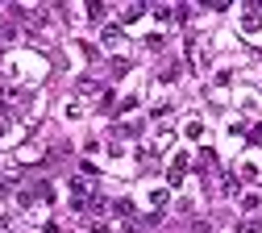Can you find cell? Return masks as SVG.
Returning <instances> with one entry per match:
<instances>
[{"mask_svg": "<svg viewBox=\"0 0 262 233\" xmlns=\"http://www.w3.org/2000/svg\"><path fill=\"white\" fill-rule=\"evenodd\" d=\"M183 171H187V154H179V158L171 162V175H167V179H171V187H179V183H183Z\"/></svg>", "mask_w": 262, "mask_h": 233, "instance_id": "cell-1", "label": "cell"}, {"mask_svg": "<svg viewBox=\"0 0 262 233\" xmlns=\"http://www.w3.org/2000/svg\"><path fill=\"white\" fill-rule=\"evenodd\" d=\"M88 192H92V183L75 175V179H71V196H75V204H83V196H88Z\"/></svg>", "mask_w": 262, "mask_h": 233, "instance_id": "cell-2", "label": "cell"}, {"mask_svg": "<svg viewBox=\"0 0 262 233\" xmlns=\"http://www.w3.org/2000/svg\"><path fill=\"white\" fill-rule=\"evenodd\" d=\"M113 213H117L121 221H129V217H134V204H129V200H117V204H113Z\"/></svg>", "mask_w": 262, "mask_h": 233, "instance_id": "cell-3", "label": "cell"}, {"mask_svg": "<svg viewBox=\"0 0 262 233\" xmlns=\"http://www.w3.org/2000/svg\"><path fill=\"white\" fill-rule=\"evenodd\" d=\"M75 92H79V96H92V92H100V83H96V79H79Z\"/></svg>", "mask_w": 262, "mask_h": 233, "instance_id": "cell-4", "label": "cell"}, {"mask_svg": "<svg viewBox=\"0 0 262 233\" xmlns=\"http://www.w3.org/2000/svg\"><path fill=\"white\" fill-rule=\"evenodd\" d=\"M0 100H5V104H17V100H21V88H0Z\"/></svg>", "mask_w": 262, "mask_h": 233, "instance_id": "cell-5", "label": "cell"}, {"mask_svg": "<svg viewBox=\"0 0 262 233\" xmlns=\"http://www.w3.org/2000/svg\"><path fill=\"white\" fill-rule=\"evenodd\" d=\"M221 192H225V196H237V175H225V179H221Z\"/></svg>", "mask_w": 262, "mask_h": 233, "instance_id": "cell-6", "label": "cell"}, {"mask_svg": "<svg viewBox=\"0 0 262 233\" xmlns=\"http://www.w3.org/2000/svg\"><path fill=\"white\" fill-rule=\"evenodd\" d=\"M104 42H108V46L121 42V25H104Z\"/></svg>", "mask_w": 262, "mask_h": 233, "instance_id": "cell-7", "label": "cell"}, {"mask_svg": "<svg viewBox=\"0 0 262 233\" xmlns=\"http://www.w3.org/2000/svg\"><path fill=\"white\" fill-rule=\"evenodd\" d=\"M104 13H108L104 5H88V21H104Z\"/></svg>", "mask_w": 262, "mask_h": 233, "instance_id": "cell-8", "label": "cell"}, {"mask_svg": "<svg viewBox=\"0 0 262 233\" xmlns=\"http://www.w3.org/2000/svg\"><path fill=\"white\" fill-rule=\"evenodd\" d=\"M142 13H146V5H129V9H125V17H121V21H138V17H142Z\"/></svg>", "mask_w": 262, "mask_h": 233, "instance_id": "cell-9", "label": "cell"}, {"mask_svg": "<svg viewBox=\"0 0 262 233\" xmlns=\"http://www.w3.org/2000/svg\"><path fill=\"white\" fill-rule=\"evenodd\" d=\"M246 138H250V146H258V142H262V121H258V125H254V129L246 133Z\"/></svg>", "mask_w": 262, "mask_h": 233, "instance_id": "cell-10", "label": "cell"}, {"mask_svg": "<svg viewBox=\"0 0 262 233\" xmlns=\"http://www.w3.org/2000/svg\"><path fill=\"white\" fill-rule=\"evenodd\" d=\"M258 229H262L258 221H242V225H237V233H258Z\"/></svg>", "mask_w": 262, "mask_h": 233, "instance_id": "cell-11", "label": "cell"}, {"mask_svg": "<svg viewBox=\"0 0 262 233\" xmlns=\"http://www.w3.org/2000/svg\"><path fill=\"white\" fill-rule=\"evenodd\" d=\"M191 233H208V221H191Z\"/></svg>", "mask_w": 262, "mask_h": 233, "instance_id": "cell-12", "label": "cell"}, {"mask_svg": "<svg viewBox=\"0 0 262 233\" xmlns=\"http://www.w3.org/2000/svg\"><path fill=\"white\" fill-rule=\"evenodd\" d=\"M92 233H113V229H108L104 221H96V225H92Z\"/></svg>", "mask_w": 262, "mask_h": 233, "instance_id": "cell-13", "label": "cell"}, {"mask_svg": "<svg viewBox=\"0 0 262 233\" xmlns=\"http://www.w3.org/2000/svg\"><path fill=\"white\" fill-rule=\"evenodd\" d=\"M5 133H9V125H5V121H0V138H5Z\"/></svg>", "mask_w": 262, "mask_h": 233, "instance_id": "cell-14", "label": "cell"}]
</instances>
